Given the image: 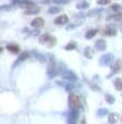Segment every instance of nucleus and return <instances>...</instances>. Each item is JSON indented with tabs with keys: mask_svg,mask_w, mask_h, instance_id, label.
Masks as SVG:
<instances>
[{
	"mask_svg": "<svg viewBox=\"0 0 122 124\" xmlns=\"http://www.w3.org/2000/svg\"><path fill=\"white\" fill-rule=\"evenodd\" d=\"M118 120H119V115L116 114V113H110V114L108 115V121H109L110 124L116 123Z\"/></svg>",
	"mask_w": 122,
	"mask_h": 124,
	"instance_id": "9b49d317",
	"label": "nucleus"
},
{
	"mask_svg": "<svg viewBox=\"0 0 122 124\" xmlns=\"http://www.w3.org/2000/svg\"><path fill=\"white\" fill-rule=\"evenodd\" d=\"M95 49L99 50V51H104L106 49V43L104 39H97L96 43H95Z\"/></svg>",
	"mask_w": 122,
	"mask_h": 124,
	"instance_id": "1a4fd4ad",
	"label": "nucleus"
},
{
	"mask_svg": "<svg viewBox=\"0 0 122 124\" xmlns=\"http://www.w3.org/2000/svg\"><path fill=\"white\" fill-rule=\"evenodd\" d=\"M44 24H45L44 19L40 18V17H37V18H35V19L32 22V26L35 27V28H40V27L44 26Z\"/></svg>",
	"mask_w": 122,
	"mask_h": 124,
	"instance_id": "0eeeda50",
	"label": "nucleus"
},
{
	"mask_svg": "<svg viewBox=\"0 0 122 124\" xmlns=\"http://www.w3.org/2000/svg\"><path fill=\"white\" fill-rule=\"evenodd\" d=\"M55 2H62V3H65L67 0H54Z\"/></svg>",
	"mask_w": 122,
	"mask_h": 124,
	"instance_id": "c85d7f7f",
	"label": "nucleus"
},
{
	"mask_svg": "<svg viewBox=\"0 0 122 124\" xmlns=\"http://www.w3.org/2000/svg\"><path fill=\"white\" fill-rule=\"evenodd\" d=\"M68 104H70L71 109H78L82 106L81 105V98L75 94L70 95V97H68Z\"/></svg>",
	"mask_w": 122,
	"mask_h": 124,
	"instance_id": "f257e3e1",
	"label": "nucleus"
},
{
	"mask_svg": "<svg viewBox=\"0 0 122 124\" xmlns=\"http://www.w3.org/2000/svg\"><path fill=\"white\" fill-rule=\"evenodd\" d=\"M96 114L99 117H103V116H105V115H109V111L106 109V108H100L99 111L96 112Z\"/></svg>",
	"mask_w": 122,
	"mask_h": 124,
	"instance_id": "dca6fc26",
	"label": "nucleus"
},
{
	"mask_svg": "<svg viewBox=\"0 0 122 124\" xmlns=\"http://www.w3.org/2000/svg\"><path fill=\"white\" fill-rule=\"evenodd\" d=\"M121 19H122V14H116V15L108 17V20H121Z\"/></svg>",
	"mask_w": 122,
	"mask_h": 124,
	"instance_id": "a211bd4d",
	"label": "nucleus"
},
{
	"mask_svg": "<svg viewBox=\"0 0 122 124\" xmlns=\"http://www.w3.org/2000/svg\"><path fill=\"white\" fill-rule=\"evenodd\" d=\"M122 69V61L121 60H116L114 63L112 64V72L113 73H116V72H120Z\"/></svg>",
	"mask_w": 122,
	"mask_h": 124,
	"instance_id": "9d476101",
	"label": "nucleus"
},
{
	"mask_svg": "<svg viewBox=\"0 0 122 124\" xmlns=\"http://www.w3.org/2000/svg\"><path fill=\"white\" fill-rule=\"evenodd\" d=\"M104 35H108V36H114L116 35V28L113 25H108V26L104 28Z\"/></svg>",
	"mask_w": 122,
	"mask_h": 124,
	"instance_id": "423d86ee",
	"label": "nucleus"
},
{
	"mask_svg": "<svg viewBox=\"0 0 122 124\" xmlns=\"http://www.w3.org/2000/svg\"><path fill=\"white\" fill-rule=\"evenodd\" d=\"M113 84H114V87H116V90H119V92L122 90V79L121 78H116Z\"/></svg>",
	"mask_w": 122,
	"mask_h": 124,
	"instance_id": "4468645a",
	"label": "nucleus"
},
{
	"mask_svg": "<svg viewBox=\"0 0 122 124\" xmlns=\"http://www.w3.org/2000/svg\"><path fill=\"white\" fill-rule=\"evenodd\" d=\"M39 42L42 43V44H48L49 46H54L56 39H55L54 37L49 36L48 34H43V35L39 37Z\"/></svg>",
	"mask_w": 122,
	"mask_h": 124,
	"instance_id": "f03ea898",
	"label": "nucleus"
},
{
	"mask_svg": "<svg viewBox=\"0 0 122 124\" xmlns=\"http://www.w3.org/2000/svg\"><path fill=\"white\" fill-rule=\"evenodd\" d=\"M111 9H112L113 11H120V10H121V6H120V5H112V6H111Z\"/></svg>",
	"mask_w": 122,
	"mask_h": 124,
	"instance_id": "393cba45",
	"label": "nucleus"
},
{
	"mask_svg": "<svg viewBox=\"0 0 122 124\" xmlns=\"http://www.w3.org/2000/svg\"><path fill=\"white\" fill-rule=\"evenodd\" d=\"M27 58H28V53H27V52L20 53L19 58H18V60H17V64H18V63H20L21 61H24L25 59H27Z\"/></svg>",
	"mask_w": 122,
	"mask_h": 124,
	"instance_id": "aec40b11",
	"label": "nucleus"
},
{
	"mask_svg": "<svg viewBox=\"0 0 122 124\" xmlns=\"http://www.w3.org/2000/svg\"><path fill=\"white\" fill-rule=\"evenodd\" d=\"M78 120V109H71L67 117L68 124H76Z\"/></svg>",
	"mask_w": 122,
	"mask_h": 124,
	"instance_id": "7ed1b4c3",
	"label": "nucleus"
},
{
	"mask_svg": "<svg viewBox=\"0 0 122 124\" xmlns=\"http://www.w3.org/2000/svg\"><path fill=\"white\" fill-rule=\"evenodd\" d=\"M57 84L58 85H61V86H63L67 92H71V90H73V85L72 84H70V81H57Z\"/></svg>",
	"mask_w": 122,
	"mask_h": 124,
	"instance_id": "f8f14e48",
	"label": "nucleus"
},
{
	"mask_svg": "<svg viewBox=\"0 0 122 124\" xmlns=\"http://www.w3.org/2000/svg\"><path fill=\"white\" fill-rule=\"evenodd\" d=\"M39 13V8H32V9H29V10H26V14L27 15H30V14H38Z\"/></svg>",
	"mask_w": 122,
	"mask_h": 124,
	"instance_id": "4be33fe9",
	"label": "nucleus"
},
{
	"mask_svg": "<svg viewBox=\"0 0 122 124\" xmlns=\"http://www.w3.org/2000/svg\"><path fill=\"white\" fill-rule=\"evenodd\" d=\"M67 22L68 17L66 15H61L59 17H56V19H55V24H57V25H65Z\"/></svg>",
	"mask_w": 122,
	"mask_h": 124,
	"instance_id": "6e6552de",
	"label": "nucleus"
},
{
	"mask_svg": "<svg viewBox=\"0 0 122 124\" xmlns=\"http://www.w3.org/2000/svg\"><path fill=\"white\" fill-rule=\"evenodd\" d=\"M96 33H97L96 30H91V31H89V32L86 33L85 37H86V39H92L94 35H96Z\"/></svg>",
	"mask_w": 122,
	"mask_h": 124,
	"instance_id": "412c9836",
	"label": "nucleus"
},
{
	"mask_svg": "<svg viewBox=\"0 0 122 124\" xmlns=\"http://www.w3.org/2000/svg\"><path fill=\"white\" fill-rule=\"evenodd\" d=\"M7 50L11 53H18L19 52V46H17L16 44H9V45H7Z\"/></svg>",
	"mask_w": 122,
	"mask_h": 124,
	"instance_id": "ddd939ff",
	"label": "nucleus"
},
{
	"mask_svg": "<svg viewBox=\"0 0 122 124\" xmlns=\"http://www.w3.org/2000/svg\"><path fill=\"white\" fill-rule=\"evenodd\" d=\"M59 8H57V7H51V8H49L48 9V13L49 14H56V13H58L59 11Z\"/></svg>",
	"mask_w": 122,
	"mask_h": 124,
	"instance_id": "b1692460",
	"label": "nucleus"
},
{
	"mask_svg": "<svg viewBox=\"0 0 122 124\" xmlns=\"http://www.w3.org/2000/svg\"><path fill=\"white\" fill-rule=\"evenodd\" d=\"M62 77L65 79V80H67V81H76L77 80V76L74 73L73 71H70V70H66L62 73Z\"/></svg>",
	"mask_w": 122,
	"mask_h": 124,
	"instance_id": "20e7f679",
	"label": "nucleus"
},
{
	"mask_svg": "<svg viewBox=\"0 0 122 124\" xmlns=\"http://www.w3.org/2000/svg\"><path fill=\"white\" fill-rule=\"evenodd\" d=\"M110 0H97V5H108Z\"/></svg>",
	"mask_w": 122,
	"mask_h": 124,
	"instance_id": "a878e982",
	"label": "nucleus"
},
{
	"mask_svg": "<svg viewBox=\"0 0 122 124\" xmlns=\"http://www.w3.org/2000/svg\"><path fill=\"white\" fill-rule=\"evenodd\" d=\"M105 101H106V103H109V104H114V101H116V98L113 97L112 95L106 94V95H105Z\"/></svg>",
	"mask_w": 122,
	"mask_h": 124,
	"instance_id": "6ab92c4d",
	"label": "nucleus"
},
{
	"mask_svg": "<svg viewBox=\"0 0 122 124\" xmlns=\"http://www.w3.org/2000/svg\"><path fill=\"white\" fill-rule=\"evenodd\" d=\"M84 55L86 56L87 59H92V58H93V50L91 49L90 46L85 47V50H84Z\"/></svg>",
	"mask_w": 122,
	"mask_h": 124,
	"instance_id": "2eb2a0df",
	"label": "nucleus"
},
{
	"mask_svg": "<svg viewBox=\"0 0 122 124\" xmlns=\"http://www.w3.org/2000/svg\"><path fill=\"white\" fill-rule=\"evenodd\" d=\"M113 62V56L112 54H105L102 55L100 59V64L101 65H110Z\"/></svg>",
	"mask_w": 122,
	"mask_h": 124,
	"instance_id": "39448f33",
	"label": "nucleus"
},
{
	"mask_svg": "<svg viewBox=\"0 0 122 124\" xmlns=\"http://www.w3.org/2000/svg\"><path fill=\"white\" fill-rule=\"evenodd\" d=\"M82 124H85V121H84V120H83V121H82Z\"/></svg>",
	"mask_w": 122,
	"mask_h": 124,
	"instance_id": "c756f323",
	"label": "nucleus"
},
{
	"mask_svg": "<svg viewBox=\"0 0 122 124\" xmlns=\"http://www.w3.org/2000/svg\"><path fill=\"white\" fill-rule=\"evenodd\" d=\"M82 7H85V8H87V7H89V3L84 2V3H80V5H77V8H82Z\"/></svg>",
	"mask_w": 122,
	"mask_h": 124,
	"instance_id": "bb28decb",
	"label": "nucleus"
},
{
	"mask_svg": "<svg viewBox=\"0 0 122 124\" xmlns=\"http://www.w3.org/2000/svg\"><path fill=\"white\" fill-rule=\"evenodd\" d=\"M75 47H76V44H75V43H70V44H67V45L65 46V50L70 51V50H74Z\"/></svg>",
	"mask_w": 122,
	"mask_h": 124,
	"instance_id": "5701e85b",
	"label": "nucleus"
},
{
	"mask_svg": "<svg viewBox=\"0 0 122 124\" xmlns=\"http://www.w3.org/2000/svg\"><path fill=\"white\" fill-rule=\"evenodd\" d=\"M20 6L25 7V8H34V3L32 1H27V0H23L20 1Z\"/></svg>",
	"mask_w": 122,
	"mask_h": 124,
	"instance_id": "f3484780",
	"label": "nucleus"
},
{
	"mask_svg": "<svg viewBox=\"0 0 122 124\" xmlns=\"http://www.w3.org/2000/svg\"><path fill=\"white\" fill-rule=\"evenodd\" d=\"M35 55L37 56V58H38L39 60H40V61H45V58H44V56H42V55H39V54H37V53H35Z\"/></svg>",
	"mask_w": 122,
	"mask_h": 124,
	"instance_id": "cd10ccee",
	"label": "nucleus"
}]
</instances>
